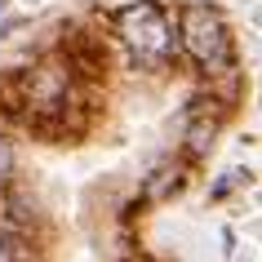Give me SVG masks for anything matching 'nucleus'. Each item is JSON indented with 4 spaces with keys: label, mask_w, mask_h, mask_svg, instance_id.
<instances>
[{
    "label": "nucleus",
    "mask_w": 262,
    "mask_h": 262,
    "mask_svg": "<svg viewBox=\"0 0 262 262\" xmlns=\"http://www.w3.org/2000/svg\"><path fill=\"white\" fill-rule=\"evenodd\" d=\"M178 40L205 71L227 67V58H231V31H227V18L213 5H182Z\"/></svg>",
    "instance_id": "nucleus-1"
},
{
    "label": "nucleus",
    "mask_w": 262,
    "mask_h": 262,
    "mask_svg": "<svg viewBox=\"0 0 262 262\" xmlns=\"http://www.w3.org/2000/svg\"><path fill=\"white\" fill-rule=\"evenodd\" d=\"M116 36H120L138 58H165L169 45H173V31H169V18L160 14L156 0H134L116 14Z\"/></svg>",
    "instance_id": "nucleus-2"
},
{
    "label": "nucleus",
    "mask_w": 262,
    "mask_h": 262,
    "mask_svg": "<svg viewBox=\"0 0 262 262\" xmlns=\"http://www.w3.org/2000/svg\"><path fill=\"white\" fill-rule=\"evenodd\" d=\"M62 98H67V71L40 67V71L27 80V102H31L36 111H58V107H62Z\"/></svg>",
    "instance_id": "nucleus-3"
},
{
    "label": "nucleus",
    "mask_w": 262,
    "mask_h": 262,
    "mask_svg": "<svg viewBox=\"0 0 262 262\" xmlns=\"http://www.w3.org/2000/svg\"><path fill=\"white\" fill-rule=\"evenodd\" d=\"M213 134H218V120H195L191 129H187V147H191V151H205L209 142H213Z\"/></svg>",
    "instance_id": "nucleus-4"
},
{
    "label": "nucleus",
    "mask_w": 262,
    "mask_h": 262,
    "mask_svg": "<svg viewBox=\"0 0 262 262\" xmlns=\"http://www.w3.org/2000/svg\"><path fill=\"white\" fill-rule=\"evenodd\" d=\"M14 165H18V156H14V142L9 138H0V187L14 178Z\"/></svg>",
    "instance_id": "nucleus-5"
},
{
    "label": "nucleus",
    "mask_w": 262,
    "mask_h": 262,
    "mask_svg": "<svg viewBox=\"0 0 262 262\" xmlns=\"http://www.w3.org/2000/svg\"><path fill=\"white\" fill-rule=\"evenodd\" d=\"M0 14H5V0H0Z\"/></svg>",
    "instance_id": "nucleus-6"
}]
</instances>
